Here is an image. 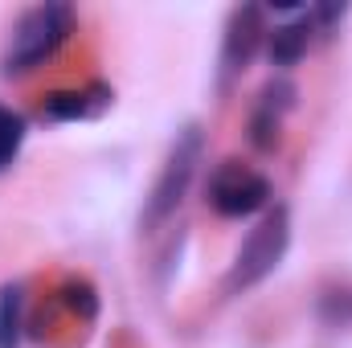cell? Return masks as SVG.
I'll use <instances>...</instances> for the list:
<instances>
[{
    "instance_id": "6da1fadb",
    "label": "cell",
    "mask_w": 352,
    "mask_h": 348,
    "mask_svg": "<svg viewBox=\"0 0 352 348\" xmlns=\"http://www.w3.org/2000/svg\"><path fill=\"white\" fill-rule=\"evenodd\" d=\"M74 8L62 4V0H45V4H33L29 12H21V21L12 25L8 33V45H4V58H0V70L12 78V74H29L37 70L45 58H54L70 33H74Z\"/></svg>"
},
{
    "instance_id": "7a4b0ae2",
    "label": "cell",
    "mask_w": 352,
    "mask_h": 348,
    "mask_svg": "<svg viewBox=\"0 0 352 348\" xmlns=\"http://www.w3.org/2000/svg\"><path fill=\"white\" fill-rule=\"evenodd\" d=\"M201 148H205L201 127H197V123H184V127L176 131V140L168 144L164 168H160L156 184H152V197H148V205H144V230L164 226L176 209H180V201H184V193H188V184H192V176H197V164H201Z\"/></svg>"
},
{
    "instance_id": "3957f363",
    "label": "cell",
    "mask_w": 352,
    "mask_h": 348,
    "mask_svg": "<svg viewBox=\"0 0 352 348\" xmlns=\"http://www.w3.org/2000/svg\"><path fill=\"white\" fill-rule=\"evenodd\" d=\"M287 246H291V213H287V205H274L263 221L250 230V238L242 242V250L234 254V266L226 274V291L238 295V291L258 287L266 274L283 262Z\"/></svg>"
},
{
    "instance_id": "277c9868",
    "label": "cell",
    "mask_w": 352,
    "mask_h": 348,
    "mask_svg": "<svg viewBox=\"0 0 352 348\" xmlns=\"http://www.w3.org/2000/svg\"><path fill=\"white\" fill-rule=\"evenodd\" d=\"M266 201H270V180L242 160H226L209 176V205L221 217H250L266 209Z\"/></svg>"
},
{
    "instance_id": "5b68a950",
    "label": "cell",
    "mask_w": 352,
    "mask_h": 348,
    "mask_svg": "<svg viewBox=\"0 0 352 348\" xmlns=\"http://www.w3.org/2000/svg\"><path fill=\"white\" fill-rule=\"evenodd\" d=\"M266 37V25H263V8L254 4H238L230 12V25H226V41H221V70H217V87L230 90V83L254 62L258 45Z\"/></svg>"
},
{
    "instance_id": "8992f818",
    "label": "cell",
    "mask_w": 352,
    "mask_h": 348,
    "mask_svg": "<svg viewBox=\"0 0 352 348\" xmlns=\"http://www.w3.org/2000/svg\"><path fill=\"white\" fill-rule=\"evenodd\" d=\"M295 107V87L291 83H270L254 102V115H250V144L258 152H274L278 140H283V123Z\"/></svg>"
},
{
    "instance_id": "52a82bcc",
    "label": "cell",
    "mask_w": 352,
    "mask_h": 348,
    "mask_svg": "<svg viewBox=\"0 0 352 348\" xmlns=\"http://www.w3.org/2000/svg\"><path fill=\"white\" fill-rule=\"evenodd\" d=\"M111 102H115V90L107 87V83H87V87H74V90H54V94L41 102V119H54V123L98 119Z\"/></svg>"
},
{
    "instance_id": "ba28073f",
    "label": "cell",
    "mask_w": 352,
    "mask_h": 348,
    "mask_svg": "<svg viewBox=\"0 0 352 348\" xmlns=\"http://www.w3.org/2000/svg\"><path fill=\"white\" fill-rule=\"evenodd\" d=\"M266 37H270V45H266L270 62H274V66H295V62L307 54V45H311L316 25H311V17H307V8H303V12H295L291 21L274 25Z\"/></svg>"
},
{
    "instance_id": "9c48e42d",
    "label": "cell",
    "mask_w": 352,
    "mask_h": 348,
    "mask_svg": "<svg viewBox=\"0 0 352 348\" xmlns=\"http://www.w3.org/2000/svg\"><path fill=\"white\" fill-rule=\"evenodd\" d=\"M21 316H25V291L21 283H4L0 287V348H16Z\"/></svg>"
},
{
    "instance_id": "30bf717a",
    "label": "cell",
    "mask_w": 352,
    "mask_h": 348,
    "mask_svg": "<svg viewBox=\"0 0 352 348\" xmlns=\"http://www.w3.org/2000/svg\"><path fill=\"white\" fill-rule=\"evenodd\" d=\"M21 144H25V119L8 107H0V173H8L21 156Z\"/></svg>"
},
{
    "instance_id": "8fae6325",
    "label": "cell",
    "mask_w": 352,
    "mask_h": 348,
    "mask_svg": "<svg viewBox=\"0 0 352 348\" xmlns=\"http://www.w3.org/2000/svg\"><path fill=\"white\" fill-rule=\"evenodd\" d=\"M320 316L332 328H352V287H332L320 299Z\"/></svg>"
}]
</instances>
